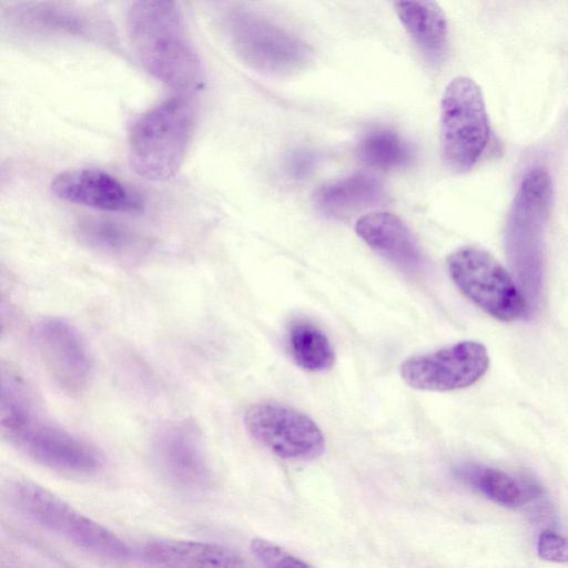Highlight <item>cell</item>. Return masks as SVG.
Listing matches in <instances>:
<instances>
[{"instance_id": "6da1fadb", "label": "cell", "mask_w": 568, "mask_h": 568, "mask_svg": "<svg viewBox=\"0 0 568 568\" xmlns=\"http://www.w3.org/2000/svg\"><path fill=\"white\" fill-rule=\"evenodd\" d=\"M126 31L138 60L155 79L182 94L203 85V63L175 2L132 3Z\"/></svg>"}, {"instance_id": "7a4b0ae2", "label": "cell", "mask_w": 568, "mask_h": 568, "mask_svg": "<svg viewBox=\"0 0 568 568\" xmlns=\"http://www.w3.org/2000/svg\"><path fill=\"white\" fill-rule=\"evenodd\" d=\"M0 428L16 448L52 470L90 475L102 465L93 446L39 416L31 393L12 371H2Z\"/></svg>"}, {"instance_id": "3957f363", "label": "cell", "mask_w": 568, "mask_h": 568, "mask_svg": "<svg viewBox=\"0 0 568 568\" xmlns=\"http://www.w3.org/2000/svg\"><path fill=\"white\" fill-rule=\"evenodd\" d=\"M195 130V110L185 94L172 95L139 115L129 131L132 169L150 181L172 179L183 164Z\"/></svg>"}, {"instance_id": "277c9868", "label": "cell", "mask_w": 568, "mask_h": 568, "mask_svg": "<svg viewBox=\"0 0 568 568\" xmlns=\"http://www.w3.org/2000/svg\"><path fill=\"white\" fill-rule=\"evenodd\" d=\"M11 495L16 506L28 518L74 546L112 561L130 557L129 547L113 531L47 488L30 480H18L12 485Z\"/></svg>"}, {"instance_id": "5b68a950", "label": "cell", "mask_w": 568, "mask_h": 568, "mask_svg": "<svg viewBox=\"0 0 568 568\" xmlns=\"http://www.w3.org/2000/svg\"><path fill=\"white\" fill-rule=\"evenodd\" d=\"M490 136L480 87L468 77L454 78L440 101V144L445 164L463 173L485 152Z\"/></svg>"}, {"instance_id": "8992f818", "label": "cell", "mask_w": 568, "mask_h": 568, "mask_svg": "<svg viewBox=\"0 0 568 568\" xmlns=\"http://www.w3.org/2000/svg\"><path fill=\"white\" fill-rule=\"evenodd\" d=\"M447 270L458 290L490 316L514 322L529 313V305L505 267L488 252L464 246L447 258Z\"/></svg>"}, {"instance_id": "52a82bcc", "label": "cell", "mask_w": 568, "mask_h": 568, "mask_svg": "<svg viewBox=\"0 0 568 568\" xmlns=\"http://www.w3.org/2000/svg\"><path fill=\"white\" fill-rule=\"evenodd\" d=\"M227 31L237 57L263 73L295 74L312 60V51L302 40L253 12H233Z\"/></svg>"}, {"instance_id": "ba28073f", "label": "cell", "mask_w": 568, "mask_h": 568, "mask_svg": "<svg viewBox=\"0 0 568 568\" xmlns=\"http://www.w3.org/2000/svg\"><path fill=\"white\" fill-rule=\"evenodd\" d=\"M244 426L260 445L288 460H312L325 449V439L306 414L281 403L262 400L244 413Z\"/></svg>"}, {"instance_id": "9c48e42d", "label": "cell", "mask_w": 568, "mask_h": 568, "mask_svg": "<svg viewBox=\"0 0 568 568\" xmlns=\"http://www.w3.org/2000/svg\"><path fill=\"white\" fill-rule=\"evenodd\" d=\"M488 367L486 346L475 341H462L406 358L399 373L413 388L448 392L471 386L486 374Z\"/></svg>"}, {"instance_id": "30bf717a", "label": "cell", "mask_w": 568, "mask_h": 568, "mask_svg": "<svg viewBox=\"0 0 568 568\" xmlns=\"http://www.w3.org/2000/svg\"><path fill=\"white\" fill-rule=\"evenodd\" d=\"M33 341L54 384L69 395L82 393L92 377V358L78 329L61 317L41 318Z\"/></svg>"}, {"instance_id": "8fae6325", "label": "cell", "mask_w": 568, "mask_h": 568, "mask_svg": "<svg viewBox=\"0 0 568 568\" xmlns=\"http://www.w3.org/2000/svg\"><path fill=\"white\" fill-rule=\"evenodd\" d=\"M153 456L162 475L191 491L209 487L212 471L200 429L189 420L163 425L153 439Z\"/></svg>"}, {"instance_id": "7c38bea8", "label": "cell", "mask_w": 568, "mask_h": 568, "mask_svg": "<svg viewBox=\"0 0 568 568\" xmlns=\"http://www.w3.org/2000/svg\"><path fill=\"white\" fill-rule=\"evenodd\" d=\"M552 200V182L545 168L530 169L521 179L507 222V241L515 255H539Z\"/></svg>"}, {"instance_id": "4fadbf2b", "label": "cell", "mask_w": 568, "mask_h": 568, "mask_svg": "<svg viewBox=\"0 0 568 568\" xmlns=\"http://www.w3.org/2000/svg\"><path fill=\"white\" fill-rule=\"evenodd\" d=\"M51 191L63 201L101 211L138 213L144 209V200L135 190L97 169L61 172L52 180Z\"/></svg>"}, {"instance_id": "5bb4252c", "label": "cell", "mask_w": 568, "mask_h": 568, "mask_svg": "<svg viewBox=\"0 0 568 568\" xmlns=\"http://www.w3.org/2000/svg\"><path fill=\"white\" fill-rule=\"evenodd\" d=\"M7 24L28 37L92 39L99 23L83 10L57 2H16L9 6Z\"/></svg>"}, {"instance_id": "9a60e30c", "label": "cell", "mask_w": 568, "mask_h": 568, "mask_svg": "<svg viewBox=\"0 0 568 568\" xmlns=\"http://www.w3.org/2000/svg\"><path fill=\"white\" fill-rule=\"evenodd\" d=\"M357 235L397 267L416 273L423 268L422 251L407 225L389 212H372L358 219Z\"/></svg>"}, {"instance_id": "2e32d148", "label": "cell", "mask_w": 568, "mask_h": 568, "mask_svg": "<svg viewBox=\"0 0 568 568\" xmlns=\"http://www.w3.org/2000/svg\"><path fill=\"white\" fill-rule=\"evenodd\" d=\"M143 556L156 568H246L237 552L206 541L152 540L144 546Z\"/></svg>"}, {"instance_id": "e0dca14e", "label": "cell", "mask_w": 568, "mask_h": 568, "mask_svg": "<svg viewBox=\"0 0 568 568\" xmlns=\"http://www.w3.org/2000/svg\"><path fill=\"white\" fill-rule=\"evenodd\" d=\"M395 12L419 50L439 61L447 45L448 24L445 12L435 1H398Z\"/></svg>"}, {"instance_id": "ac0fdd59", "label": "cell", "mask_w": 568, "mask_h": 568, "mask_svg": "<svg viewBox=\"0 0 568 568\" xmlns=\"http://www.w3.org/2000/svg\"><path fill=\"white\" fill-rule=\"evenodd\" d=\"M382 183L367 174H355L321 186L314 194L316 206L331 217H344L375 206L384 199Z\"/></svg>"}, {"instance_id": "d6986e66", "label": "cell", "mask_w": 568, "mask_h": 568, "mask_svg": "<svg viewBox=\"0 0 568 568\" xmlns=\"http://www.w3.org/2000/svg\"><path fill=\"white\" fill-rule=\"evenodd\" d=\"M79 239L91 248L113 256H132L141 253L148 245L145 239L118 222L85 217L77 223Z\"/></svg>"}, {"instance_id": "ffe728a7", "label": "cell", "mask_w": 568, "mask_h": 568, "mask_svg": "<svg viewBox=\"0 0 568 568\" xmlns=\"http://www.w3.org/2000/svg\"><path fill=\"white\" fill-rule=\"evenodd\" d=\"M287 344L293 361L305 371L323 372L335 362V353L327 336L306 321H296L290 325Z\"/></svg>"}, {"instance_id": "44dd1931", "label": "cell", "mask_w": 568, "mask_h": 568, "mask_svg": "<svg viewBox=\"0 0 568 568\" xmlns=\"http://www.w3.org/2000/svg\"><path fill=\"white\" fill-rule=\"evenodd\" d=\"M460 476L486 498L498 505L509 508L525 505L521 484L503 470L470 466L463 468Z\"/></svg>"}, {"instance_id": "7402d4cb", "label": "cell", "mask_w": 568, "mask_h": 568, "mask_svg": "<svg viewBox=\"0 0 568 568\" xmlns=\"http://www.w3.org/2000/svg\"><path fill=\"white\" fill-rule=\"evenodd\" d=\"M358 153L363 162L381 170L400 168L410 159L407 143L389 129H374L366 133L359 142Z\"/></svg>"}, {"instance_id": "603a6c76", "label": "cell", "mask_w": 568, "mask_h": 568, "mask_svg": "<svg viewBox=\"0 0 568 568\" xmlns=\"http://www.w3.org/2000/svg\"><path fill=\"white\" fill-rule=\"evenodd\" d=\"M251 551L265 568H313L301 558L292 555L272 541L255 538Z\"/></svg>"}, {"instance_id": "cb8c5ba5", "label": "cell", "mask_w": 568, "mask_h": 568, "mask_svg": "<svg viewBox=\"0 0 568 568\" xmlns=\"http://www.w3.org/2000/svg\"><path fill=\"white\" fill-rule=\"evenodd\" d=\"M537 555L548 562H568V540L560 534L546 529L540 532L536 544Z\"/></svg>"}, {"instance_id": "d4e9b609", "label": "cell", "mask_w": 568, "mask_h": 568, "mask_svg": "<svg viewBox=\"0 0 568 568\" xmlns=\"http://www.w3.org/2000/svg\"><path fill=\"white\" fill-rule=\"evenodd\" d=\"M315 163L316 156L312 151L300 149L291 153L286 168L292 178L305 179L313 172Z\"/></svg>"}]
</instances>
